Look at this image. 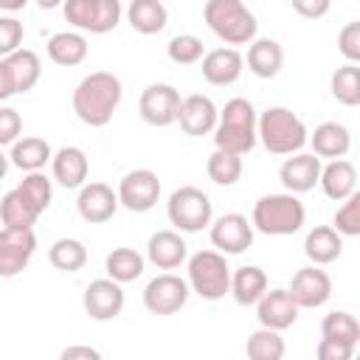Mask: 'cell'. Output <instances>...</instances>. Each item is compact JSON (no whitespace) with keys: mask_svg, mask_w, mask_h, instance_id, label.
Listing matches in <instances>:
<instances>
[{"mask_svg":"<svg viewBox=\"0 0 360 360\" xmlns=\"http://www.w3.org/2000/svg\"><path fill=\"white\" fill-rule=\"evenodd\" d=\"M115 194H118V205H124L127 211L146 214L155 208L160 197V180L152 169H132L121 177Z\"/></svg>","mask_w":360,"mask_h":360,"instance_id":"obj_9","label":"cell"},{"mask_svg":"<svg viewBox=\"0 0 360 360\" xmlns=\"http://www.w3.org/2000/svg\"><path fill=\"white\" fill-rule=\"evenodd\" d=\"M321 177V158L318 155H304V152H292V158H287L278 169V180L290 194H304L312 191L315 183Z\"/></svg>","mask_w":360,"mask_h":360,"instance_id":"obj_19","label":"cell"},{"mask_svg":"<svg viewBox=\"0 0 360 360\" xmlns=\"http://www.w3.org/2000/svg\"><path fill=\"white\" fill-rule=\"evenodd\" d=\"M65 20L87 34H110L121 22V0H65Z\"/></svg>","mask_w":360,"mask_h":360,"instance_id":"obj_8","label":"cell"},{"mask_svg":"<svg viewBox=\"0 0 360 360\" xmlns=\"http://www.w3.org/2000/svg\"><path fill=\"white\" fill-rule=\"evenodd\" d=\"M188 301V281L174 273H160L143 287V307L152 315H174Z\"/></svg>","mask_w":360,"mask_h":360,"instance_id":"obj_10","label":"cell"},{"mask_svg":"<svg viewBox=\"0 0 360 360\" xmlns=\"http://www.w3.org/2000/svg\"><path fill=\"white\" fill-rule=\"evenodd\" d=\"M242 68H245V59L236 48H214L208 53H202V79L208 84H217V87H225V84H233L239 76H242Z\"/></svg>","mask_w":360,"mask_h":360,"instance_id":"obj_20","label":"cell"},{"mask_svg":"<svg viewBox=\"0 0 360 360\" xmlns=\"http://www.w3.org/2000/svg\"><path fill=\"white\" fill-rule=\"evenodd\" d=\"M284 65V51L276 39L270 37H262V39H250V48H248V70L259 79H273L278 76Z\"/></svg>","mask_w":360,"mask_h":360,"instance_id":"obj_26","label":"cell"},{"mask_svg":"<svg viewBox=\"0 0 360 360\" xmlns=\"http://www.w3.org/2000/svg\"><path fill=\"white\" fill-rule=\"evenodd\" d=\"M307 141L312 143V155H318V158H343L352 149V135L338 121L318 124L315 132L307 135Z\"/></svg>","mask_w":360,"mask_h":360,"instance_id":"obj_25","label":"cell"},{"mask_svg":"<svg viewBox=\"0 0 360 360\" xmlns=\"http://www.w3.org/2000/svg\"><path fill=\"white\" fill-rule=\"evenodd\" d=\"M39 3V8H56V6H62L65 0H37Z\"/></svg>","mask_w":360,"mask_h":360,"instance_id":"obj_50","label":"cell"},{"mask_svg":"<svg viewBox=\"0 0 360 360\" xmlns=\"http://www.w3.org/2000/svg\"><path fill=\"white\" fill-rule=\"evenodd\" d=\"M290 3L307 20H321L329 11V6H332V0H290Z\"/></svg>","mask_w":360,"mask_h":360,"instance_id":"obj_46","label":"cell"},{"mask_svg":"<svg viewBox=\"0 0 360 360\" xmlns=\"http://www.w3.org/2000/svg\"><path fill=\"white\" fill-rule=\"evenodd\" d=\"M177 110H180V93L172 84H149L141 93L138 101V112L149 127H169L177 121Z\"/></svg>","mask_w":360,"mask_h":360,"instance_id":"obj_13","label":"cell"},{"mask_svg":"<svg viewBox=\"0 0 360 360\" xmlns=\"http://www.w3.org/2000/svg\"><path fill=\"white\" fill-rule=\"evenodd\" d=\"M205 172L217 186H233L242 177V155H233V152H225V149H214L208 155Z\"/></svg>","mask_w":360,"mask_h":360,"instance_id":"obj_37","label":"cell"},{"mask_svg":"<svg viewBox=\"0 0 360 360\" xmlns=\"http://www.w3.org/2000/svg\"><path fill=\"white\" fill-rule=\"evenodd\" d=\"M166 214H169V222L177 228V231H186V233H197L202 231L205 225H211L214 219V205L208 200L205 191H200L197 186H180L172 191L169 202H166Z\"/></svg>","mask_w":360,"mask_h":360,"instance_id":"obj_7","label":"cell"},{"mask_svg":"<svg viewBox=\"0 0 360 360\" xmlns=\"http://www.w3.org/2000/svg\"><path fill=\"white\" fill-rule=\"evenodd\" d=\"M188 290L205 301H219L231 290V267L219 250H197L188 259Z\"/></svg>","mask_w":360,"mask_h":360,"instance_id":"obj_6","label":"cell"},{"mask_svg":"<svg viewBox=\"0 0 360 360\" xmlns=\"http://www.w3.org/2000/svg\"><path fill=\"white\" fill-rule=\"evenodd\" d=\"M8 163H11V160H8V158H6L3 152H0V180L6 177V172H8Z\"/></svg>","mask_w":360,"mask_h":360,"instance_id":"obj_51","label":"cell"},{"mask_svg":"<svg viewBox=\"0 0 360 360\" xmlns=\"http://www.w3.org/2000/svg\"><path fill=\"white\" fill-rule=\"evenodd\" d=\"M62 360H76V357H84V360H98L101 354L96 352V349H90V346H68V349H62V354H59Z\"/></svg>","mask_w":360,"mask_h":360,"instance_id":"obj_47","label":"cell"},{"mask_svg":"<svg viewBox=\"0 0 360 360\" xmlns=\"http://www.w3.org/2000/svg\"><path fill=\"white\" fill-rule=\"evenodd\" d=\"M343 205L335 211V231L340 236H357L360 233V194L352 191L346 200H340Z\"/></svg>","mask_w":360,"mask_h":360,"instance_id":"obj_41","label":"cell"},{"mask_svg":"<svg viewBox=\"0 0 360 360\" xmlns=\"http://www.w3.org/2000/svg\"><path fill=\"white\" fill-rule=\"evenodd\" d=\"M25 6H28V0H0V8L3 11H20Z\"/></svg>","mask_w":360,"mask_h":360,"instance_id":"obj_49","label":"cell"},{"mask_svg":"<svg viewBox=\"0 0 360 360\" xmlns=\"http://www.w3.org/2000/svg\"><path fill=\"white\" fill-rule=\"evenodd\" d=\"M304 253H307V259H309L312 264H318V267L332 264V262H338L340 253H343V236H340L335 228H329V225H318V228H312V231L307 233V239H304Z\"/></svg>","mask_w":360,"mask_h":360,"instance_id":"obj_24","label":"cell"},{"mask_svg":"<svg viewBox=\"0 0 360 360\" xmlns=\"http://www.w3.org/2000/svg\"><path fill=\"white\" fill-rule=\"evenodd\" d=\"M82 307L93 321H115L124 309V290L118 281L107 278H96L84 287L82 295Z\"/></svg>","mask_w":360,"mask_h":360,"instance_id":"obj_14","label":"cell"},{"mask_svg":"<svg viewBox=\"0 0 360 360\" xmlns=\"http://www.w3.org/2000/svg\"><path fill=\"white\" fill-rule=\"evenodd\" d=\"M48 59L62 68H76L87 59V39L76 31H59L48 39Z\"/></svg>","mask_w":360,"mask_h":360,"instance_id":"obj_28","label":"cell"},{"mask_svg":"<svg viewBox=\"0 0 360 360\" xmlns=\"http://www.w3.org/2000/svg\"><path fill=\"white\" fill-rule=\"evenodd\" d=\"M307 127L304 121L287 110V107H267L262 115H256V138L270 155H292L301 152L307 143Z\"/></svg>","mask_w":360,"mask_h":360,"instance_id":"obj_3","label":"cell"},{"mask_svg":"<svg viewBox=\"0 0 360 360\" xmlns=\"http://www.w3.org/2000/svg\"><path fill=\"white\" fill-rule=\"evenodd\" d=\"M354 352V346H346V343H338V340H329V338H321L315 354L318 360H349Z\"/></svg>","mask_w":360,"mask_h":360,"instance_id":"obj_45","label":"cell"},{"mask_svg":"<svg viewBox=\"0 0 360 360\" xmlns=\"http://www.w3.org/2000/svg\"><path fill=\"white\" fill-rule=\"evenodd\" d=\"M166 53H169V59H172L174 65H194V62L202 59L205 45H202V39L194 37V34H177V37L169 39Z\"/></svg>","mask_w":360,"mask_h":360,"instance_id":"obj_39","label":"cell"},{"mask_svg":"<svg viewBox=\"0 0 360 360\" xmlns=\"http://www.w3.org/2000/svg\"><path fill=\"white\" fill-rule=\"evenodd\" d=\"M245 352L250 360H281L284 357V338L276 329L262 326L248 338Z\"/></svg>","mask_w":360,"mask_h":360,"instance_id":"obj_38","label":"cell"},{"mask_svg":"<svg viewBox=\"0 0 360 360\" xmlns=\"http://www.w3.org/2000/svg\"><path fill=\"white\" fill-rule=\"evenodd\" d=\"M22 22L17 17H0V56L14 53L22 45Z\"/></svg>","mask_w":360,"mask_h":360,"instance_id":"obj_42","label":"cell"},{"mask_svg":"<svg viewBox=\"0 0 360 360\" xmlns=\"http://www.w3.org/2000/svg\"><path fill=\"white\" fill-rule=\"evenodd\" d=\"M104 270H107V276H110L112 281H118V284L135 281V278H141V273H143V256H141L138 250H132V248H115V250L107 253Z\"/></svg>","mask_w":360,"mask_h":360,"instance_id":"obj_33","label":"cell"},{"mask_svg":"<svg viewBox=\"0 0 360 360\" xmlns=\"http://www.w3.org/2000/svg\"><path fill=\"white\" fill-rule=\"evenodd\" d=\"M256 318H259L262 326L281 332V329H290L298 321V304L292 301L290 290H281V287L264 290L262 298L256 301Z\"/></svg>","mask_w":360,"mask_h":360,"instance_id":"obj_16","label":"cell"},{"mask_svg":"<svg viewBox=\"0 0 360 360\" xmlns=\"http://www.w3.org/2000/svg\"><path fill=\"white\" fill-rule=\"evenodd\" d=\"M127 22L132 25L135 34L152 37V34H160L166 28L169 11L160 0H132L127 8Z\"/></svg>","mask_w":360,"mask_h":360,"instance_id":"obj_27","label":"cell"},{"mask_svg":"<svg viewBox=\"0 0 360 360\" xmlns=\"http://www.w3.org/2000/svg\"><path fill=\"white\" fill-rule=\"evenodd\" d=\"M217 104L202 96V93H191L186 98H180V110H177V121H180V129L191 138H200V135H208L214 132L217 127Z\"/></svg>","mask_w":360,"mask_h":360,"instance_id":"obj_17","label":"cell"},{"mask_svg":"<svg viewBox=\"0 0 360 360\" xmlns=\"http://www.w3.org/2000/svg\"><path fill=\"white\" fill-rule=\"evenodd\" d=\"M329 87H332V96H335L343 107H357V104H360V68H357L354 62L338 68V70L332 73Z\"/></svg>","mask_w":360,"mask_h":360,"instance_id":"obj_36","label":"cell"},{"mask_svg":"<svg viewBox=\"0 0 360 360\" xmlns=\"http://www.w3.org/2000/svg\"><path fill=\"white\" fill-rule=\"evenodd\" d=\"M186 242L177 231H158L149 236V245H146V256L149 262L158 267V270H174L186 262Z\"/></svg>","mask_w":360,"mask_h":360,"instance_id":"obj_22","label":"cell"},{"mask_svg":"<svg viewBox=\"0 0 360 360\" xmlns=\"http://www.w3.org/2000/svg\"><path fill=\"white\" fill-rule=\"evenodd\" d=\"M338 51L349 59V62H360V22L357 20H352V22H346L343 28H340V34H338Z\"/></svg>","mask_w":360,"mask_h":360,"instance_id":"obj_43","label":"cell"},{"mask_svg":"<svg viewBox=\"0 0 360 360\" xmlns=\"http://www.w3.org/2000/svg\"><path fill=\"white\" fill-rule=\"evenodd\" d=\"M290 295L298 304V309H315L323 307L332 295V278L326 270H321L318 264L301 267L292 281H290Z\"/></svg>","mask_w":360,"mask_h":360,"instance_id":"obj_15","label":"cell"},{"mask_svg":"<svg viewBox=\"0 0 360 360\" xmlns=\"http://www.w3.org/2000/svg\"><path fill=\"white\" fill-rule=\"evenodd\" d=\"M22 132V118L14 107H0V146H8L20 138Z\"/></svg>","mask_w":360,"mask_h":360,"instance_id":"obj_44","label":"cell"},{"mask_svg":"<svg viewBox=\"0 0 360 360\" xmlns=\"http://www.w3.org/2000/svg\"><path fill=\"white\" fill-rule=\"evenodd\" d=\"M211 245L225 253V256H236L245 253L253 245V225L248 222L245 214H222L219 219L211 222Z\"/></svg>","mask_w":360,"mask_h":360,"instance_id":"obj_12","label":"cell"},{"mask_svg":"<svg viewBox=\"0 0 360 360\" xmlns=\"http://www.w3.org/2000/svg\"><path fill=\"white\" fill-rule=\"evenodd\" d=\"M202 17L225 45H248L256 39L259 22L242 0H205Z\"/></svg>","mask_w":360,"mask_h":360,"instance_id":"obj_5","label":"cell"},{"mask_svg":"<svg viewBox=\"0 0 360 360\" xmlns=\"http://www.w3.org/2000/svg\"><path fill=\"white\" fill-rule=\"evenodd\" d=\"M267 290V273L256 264H245L231 276V295L239 307H250L262 298V292Z\"/></svg>","mask_w":360,"mask_h":360,"instance_id":"obj_29","label":"cell"},{"mask_svg":"<svg viewBox=\"0 0 360 360\" xmlns=\"http://www.w3.org/2000/svg\"><path fill=\"white\" fill-rule=\"evenodd\" d=\"M3 59H6V65H8V70H11L14 93H28V90L39 82V76H42V62H39V56H37L34 51L17 48L14 53H8V56H3Z\"/></svg>","mask_w":360,"mask_h":360,"instance_id":"obj_31","label":"cell"},{"mask_svg":"<svg viewBox=\"0 0 360 360\" xmlns=\"http://www.w3.org/2000/svg\"><path fill=\"white\" fill-rule=\"evenodd\" d=\"M307 219V208L304 202L284 191V194H264L256 200L253 205V217H250V225L267 236H292L301 231Z\"/></svg>","mask_w":360,"mask_h":360,"instance_id":"obj_4","label":"cell"},{"mask_svg":"<svg viewBox=\"0 0 360 360\" xmlns=\"http://www.w3.org/2000/svg\"><path fill=\"white\" fill-rule=\"evenodd\" d=\"M51 169H53V180L62 188H82L90 172L87 155L79 146H62L56 155H51Z\"/></svg>","mask_w":360,"mask_h":360,"instance_id":"obj_21","label":"cell"},{"mask_svg":"<svg viewBox=\"0 0 360 360\" xmlns=\"http://www.w3.org/2000/svg\"><path fill=\"white\" fill-rule=\"evenodd\" d=\"M323 194L335 202L346 200L352 191H357V172L349 160L343 158H332L326 166H321V177H318Z\"/></svg>","mask_w":360,"mask_h":360,"instance_id":"obj_23","label":"cell"},{"mask_svg":"<svg viewBox=\"0 0 360 360\" xmlns=\"http://www.w3.org/2000/svg\"><path fill=\"white\" fill-rule=\"evenodd\" d=\"M8 96H14V79H11L6 59H0V101H6Z\"/></svg>","mask_w":360,"mask_h":360,"instance_id":"obj_48","label":"cell"},{"mask_svg":"<svg viewBox=\"0 0 360 360\" xmlns=\"http://www.w3.org/2000/svg\"><path fill=\"white\" fill-rule=\"evenodd\" d=\"M321 335L329 338V340H338V343H346V346H357L360 340V323L352 312H343V309H335L329 315H323L321 321Z\"/></svg>","mask_w":360,"mask_h":360,"instance_id":"obj_35","label":"cell"},{"mask_svg":"<svg viewBox=\"0 0 360 360\" xmlns=\"http://www.w3.org/2000/svg\"><path fill=\"white\" fill-rule=\"evenodd\" d=\"M17 188H20L39 211H45V208L51 205V200H53V186H51V180H48L42 172H28Z\"/></svg>","mask_w":360,"mask_h":360,"instance_id":"obj_40","label":"cell"},{"mask_svg":"<svg viewBox=\"0 0 360 360\" xmlns=\"http://www.w3.org/2000/svg\"><path fill=\"white\" fill-rule=\"evenodd\" d=\"M48 262L62 273H76L87 264V248L79 239H70V236L56 239L48 250Z\"/></svg>","mask_w":360,"mask_h":360,"instance_id":"obj_34","label":"cell"},{"mask_svg":"<svg viewBox=\"0 0 360 360\" xmlns=\"http://www.w3.org/2000/svg\"><path fill=\"white\" fill-rule=\"evenodd\" d=\"M76 208H79V217L84 222L101 225V222L112 219V214L118 211V194L107 183H84L79 188Z\"/></svg>","mask_w":360,"mask_h":360,"instance_id":"obj_18","label":"cell"},{"mask_svg":"<svg viewBox=\"0 0 360 360\" xmlns=\"http://www.w3.org/2000/svg\"><path fill=\"white\" fill-rule=\"evenodd\" d=\"M256 110L248 98H231L217 115L214 127V146L233 152V155H248L256 146Z\"/></svg>","mask_w":360,"mask_h":360,"instance_id":"obj_2","label":"cell"},{"mask_svg":"<svg viewBox=\"0 0 360 360\" xmlns=\"http://www.w3.org/2000/svg\"><path fill=\"white\" fill-rule=\"evenodd\" d=\"M51 143L45 138H37V135H28V138H17L11 143V155L8 160L22 169V172H39L48 160H51Z\"/></svg>","mask_w":360,"mask_h":360,"instance_id":"obj_30","label":"cell"},{"mask_svg":"<svg viewBox=\"0 0 360 360\" xmlns=\"http://www.w3.org/2000/svg\"><path fill=\"white\" fill-rule=\"evenodd\" d=\"M121 96H124V87L118 76L107 70L87 73L73 90V112L87 127H107L112 121V112L121 104Z\"/></svg>","mask_w":360,"mask_h":360,"instance_id":"obj_1","label":"cell"},{"mask_svg":"<svg viewBox=\"0 0 360 360\" xmlns=\"http://www.w3.org/2000/svg\"><path fill=\"white\" fill-rule=\"evenodd\" d=\"M42 211L20 191V188H11L3 200H0V222L6 228H31L37 222Z\"/></svg>","mask_w":360,"mask_h":360,"instance_id":"obj_32","label":"cell"},{"mask_svg":"<svg viewBox=\"0 0 360 360\" xmlns=\"http://www.w3.org/2000/svg\"><path fill=\"white\" fill-rule=\"evenodd\" d=\"M37 250V236L31 228H3L0 231V278L20 276Z\"/></svg>","mask_w":360,"mask_h":360,"instance_id":"obj_11","label":"cell"}]
</instances>
